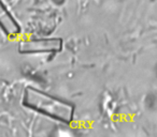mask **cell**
Instances as JSON below:
<instances>
[{
	"instance_id": "3",
	"label": "cell",
	"mask_w": 157,
	"mask_h": 137,
	"mask_svg": "<svg viewBox=\"0 0 157 137\" xmlns=\"http://www.w3.org/2000/svg\"><path fill=\"white\" fill-rule=\"evenodd\" d=\"M0 28L8 37H15L21 31L17 20L13 17L2 0H0Z\"/></svg>"
},
{
	"instance_id": "1",
	"label": "cell",
	"mask_w": 157,
	"mask_h": 137,
	"mask_svg": "<svg viewBox=\"0 0 157 137\" xmlns=\"http://www.w3.org/2000/svg\"><path fill=\"white\" fill-rule=\"evenodd\" d=\"M25 104L33 110L63 122H70L73 118V106L39 90L28 88L25 92Z\"/></svg>"
},
{
	"instance_id": "2",
	"label": "cell",
	"mask_w": 157,
	"mask_h": 137,
	"mask_svg": "<svg viewBox=\"0 0 157 137\" xmlns=\"http://www.w3.org/2000/svg\"><path fill=\"white\" fill-rule=\"evenodd\" d=\"M61 47L63 43L59 39H36L21 42L18 49L24 54H50L60 52Z\"/></svg>"
}]
</instances>
